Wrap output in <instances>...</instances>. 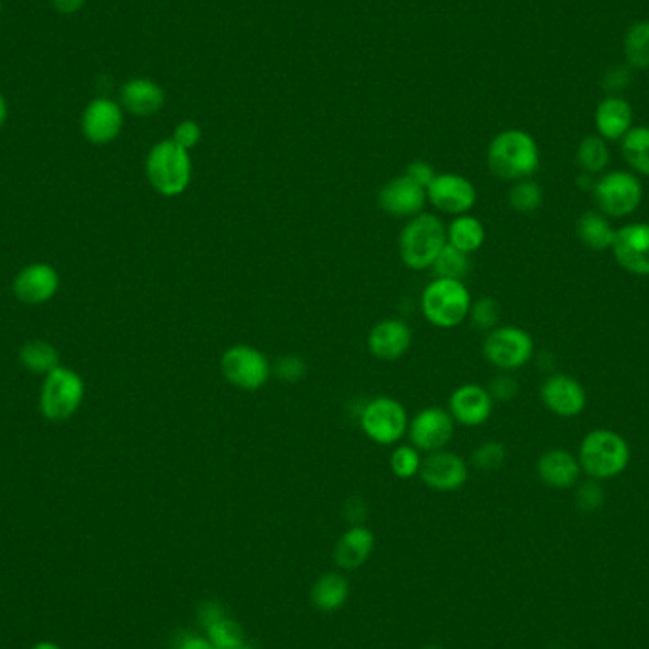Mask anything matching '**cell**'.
<instances>
[{
	"mask_svg": "<svg viewBox=\"0 0 649 649\" xmlns=\"http://www.w3.org/2000/svg\"><path fill=\"white\" fill-rule=\"evenodd\" d=\"M84 382L75 371L67 367H56L44 378L40 391V412L46 420L65 422L75 416L84 401Z\"/></svg>",
	"mask_w": 649,
	"mask_h": 649,
	"instance_id": "obj_8",
	"label": "cell"
},
{
	"mask_svg": "<svg viewBox=\"0 0 649 649\" xmlns=\"http://www.w3.org/2000/svg\"><path fill=\"white\" fill-rule=\"evenodd\" d=\"M426 204V188L410 181L407 175L391 179L378 192L380 209L395 219H412L424 213Z\"/></svg>",
	"mask_w": 649,
	"mask_h": 649,
	"instance_id": "obj_15",
	"label": "cell"
},
{
	"mask_svg": "<svg viewBox=\"0 0 649 649\" xmlns=\"http://www.w3.org/2000/svg\"><path fill=\"white\" fill-rule=\"evenodd\" d=\"M122 107L133 116H152L162 111L166 103V93L160 84L149 78H133L124 84L120 92Z\"/></svg>",
	"mask_w": 649,
	"mask_h": 649,
	"instance_id": "obj_23",
	"label": "cell"
},
{
	"mask_svg": "<svg viewBox=\"0 0 649 649\" xmlns=\"http://www.w3.org/2000/svg\"><path fill=\"white\" fill-rule=\"evenodd\" d=\"M418 477L435 492H456L467 483L469 467L462 456L443 448L427 454Z\"/></svg>",
	"mask_w": 649,
	"mask_h": 649,
	"instance_id": "obj_14",
	"label": "cell"
},
{
	"mask_svg": "<svg viewBox=\"0 0 649 649\" xmlns=\"http://www.w3.org/2000/svg\"><path fill=\"white\" fill-rule=\"evenodd\" d=\"M422 649H443V648H439V646H426V648H422Z\"/></svg>",
	"mask_w": 649,
	"mask_h": 649,
	"instance_id": "obj_52",
	"label": "cell"
},
{
	"mask_svg": "<svg viewBox=\"0 0 649 649\" xmlns=\"http://www.w3.org/2000/svg\"><path fill=\"white\" fill-rule=\"evenodd\" d=\"M541 401L560 418H575L587 407V391L568 374H553L541 386Z\"/></svg>",
	"mask_w": 649,
	"mask_h": 649,
	"instance_id": "obj_17",
	"label": "cell"
},
{
	"mask_svg": "<svg viewBox=\"0 0 649 649\" xmlns=\"http://www.w3.org/2000/svg\"><path fill=\"white\" fill-rule=\"evenodd\" d=\"M615 262L634 276H649V223H631L615 232Z\"/></svg>",
	"mask_w": 649,
	"mask_h": 649,
	"instance_id": "obj_13",
	"label": "cell"
},
{
	"mask_svg": "<svg viewBox=\"0 0 649 649\" xmlns=\"http://www.w3.org/2000/svg\"><path fill=\"white\" fill-rule=\"evenodd\" d=\"M272 374H276L285 384H298L308 374V363L295 353L281 355L272 365Z\"/></svg>",
	"mask_w": 649,
	"mask_h": 649,
	"instance_id": "obj_38",
	"label": "cell"
},
{
	"mask_svg": "<svg viewBox=\"0 0 649 649\" xmlns=\"http://www.w3.org/2000/svg\"><path fill=\"white\" fill-rule=\"evenodd\" d=\"M575 183H577V186H579L581 190H593L594 183H596V181H593V175H589V173H583V171H581V175L577 177V181H575Z\"/></svg>",
	"mask_w": 649,
	"mask_h": 649,
	"instance_id": "obj_48",
	"label": "cell"
},
{
	"mask_svg": "<svg viewBox=\"0 0 649 649\" xmlns=\"http://www.w3.org/2000/svg\"><path fill=\"white\" fill-rule=\"evenodd\" d=\"M536 469L539 481L557 490L574 488L583 473L577 456L562 448H553L541 454Z\"/></svg>",
	"mask_w": 649,
	"mask_h": 649,
	"instance_id": "obj_21",
	"label": "cell"
},
{
	"mask_svg": "<svg viewBox=\"0 0 649 649\" xmlns=\"http://www.w3.org/2000/svg\"><path fill=\"white\" fill-rule=\"evenodd\" d=\"M209 642L217 649L236 648L245 642V632L238 621L224 615L217 623L205 629Z\"/></svg>",
	"mask_w": 649,
	"mask_h": 649,
	"instance_id": "obj_35",
	"label": "cell"
},
{
	"mask_svg": "<svg viewBox=\"0 0 649 649\" xmlns=\"http://www.w3.org/2000/svg\"><path fill=\"white\" fill-rule=\"evenodd\" d=\"M6 116H8V107H6V99L4 95L0 93V126L6 122Z\"/></svg>",
	"mask_w": 649,
	"mask_h": 649,
	"instance_id": "obj_49",
	"label": "cell"
},
{
	"mask_svg": "<svg viewBox=\"0 0 649 649\" xmlns=\"http://www.w3.org/2000/svg\"><path fill=\"white\" fill-rule=\"evenodd\" d=\"M621 152L632 171L649 177V126H632L621 139Z\"/></svg>",
	"mask_w": 649,
	"mask_h": 649,
	"instance_id": "obj_28",
	"label": "cell"
},
{
	"mask_svg": "<svg viewBox=\"0 0 649 649\" xmlns=\"http://www.w3.org/2000/svg\"><path fill=\"white\" fill-rule=\"evenodd\" d=\"M221 372L224 380L236 390L259 391L272 376V363L259 348L236 344L221 355Z\"/></svg>",
	"mask_w": 649,
	"mask_h": 649,
	"instance_id": "obj_10",
	"label": "cell"
},
{
	"mask_svg": "<svg viewBox=\"0 0 649 649\" xmlns=\"http://www.w3.org/2000/svg\"><path fill=\"white\" fill-rule=\"evenodd\" d=\"M21 365L27 371L37 374H48L59 367V353L56 348L44 340H33L25 344L19 353Z\"/></svg>",
	"mask_w": 649,
	"mask_h": 649,
	"instance_id": "obj_30",
	"label": "cell"
},
{
	"mask_svg": "<svg viewBox=\"0 0 649 649\" xmlns=\"http://www.w3.org/2000/svg\"><path fill=\"white\" fill-rule=\"evenodd\" d=\"M488 393L492 395L494 403L500 401V403H509L513 401L517 395H519V382L515 376H511L509 372H501L498 376H494L488 384Z\"/></svg>",
	"mask_w": 649,
	"mask_h": 649,
	"instance_id": "obj_40",
	"label": "cell"
},
{
	"mask_svg": "<svg viewBox=\"0 0 649 649\" xmlns=\"http://www.w3.org/2000/svg\"><path fill=\"white\" fill-rule=\"evenodd\" d=\"M145 171L154 192L164 198H177L185 194L192 183L190 152L179 147L173 139H164L149 150Z\"/></svg>",
	"mask_w": 649,
	"mask_h": 649,
	"instance_id": "obj_4",
	"label": "cell"
},
{
	"mask_svg": "<svg viewBox=\"0 0 649 649\" xmlns=\"http://www.w3.org/2000/svg\"><path fill=\"white\" fill-rule=\"evenodd\" d=\"M532 334L515 325H498L486 333L483 342L484 359L503 372L517 371L528 365L534 357Z\"/></svg>",
	"mask_w": 649,
	"mask_h": 649,
	"instance_id": "obj_9",
	"label": "cell"
},
{
	"mask_svg": "<svg viewBox=\"0 0 649 649\" xmlns=\"http://www.w3.org/2000/svg\"><path fill=\"white\" fill-rule=\"evenodd\" d=\"M31 649H61L54 642H38L37 646H33Z\"/></svg>",
	"mask_w": 649,
	"mask_h": 649,
	"instance_id": "obj_50",
	"label": "cell"
},
{
	"mask_svg": "<svg viewBox=\"0 0 649 649\" xmlns=\"http://www.w3.org/2000/svg\"><path fill=\"white\" fill-rule=\"evenodd\" d=\"M57 289L59 274L44 262L29 264L14 279V295L25 304H44L56 297Z\"/></svg>",
	"mask_w": 649,
	"mask_h": 649,
	"instance_id": "obj_20",
	"label": "cell"
},
{
	"mask_svg": "<svg viewBox=\"0 0 649 649\" xmlns=\"http://www.w3.org/2000/svg\"><path fill=\"white\" fill-rule=\"evenodd\" d=\"M577 460L587 477L610 481L629 467L631 446L613 429H593L583 437Z\"/></svg>",
	"mask_w": 649,
	"mask_h": 649,
	"instance_id": "obj_2",
	"label": "cell"
},
{
	"mask_svg": "<svg viewBox=\"0 0 649 649\" xmlns=\"http://www.w3.org/2000/svg\"><path fill=\"white\" fill-rule=\"evenodd\" d=\"M446 242L462 253L473 255L486 242V228L477 217L469 213L452 217V221L446 226Z\"/></svg>",
	"mask_w": 649,
	"mask_h": 649,
	"instance_id": "obj_25",
	"label": "cell"
},
{
	"mask_svg": "<svg viewBox=\"0 0 649 649\" xmlns=\"http://www.w3.org/2000/svg\"><path fill=\"white\" fill-rule=\"evenodd\" d=\"M543 188L534 179H522L513 183L507 192V202L511 209L519 213H534L543 205Z\"/></svg>",
	"mask_w": 649,
	"mask_h": 649,
	"instance_id": "obj_33",
	"label": "cell"
},
{
	"mask_svg": "<svg viewBox=\"0 0 649 649\" xmlns=\"http://www.w3.org/2000/svg\"><path fill=\"white\" fill-rule=\"evenodd\" d=\"M224 615H226V612H224L223 606L219 602H204L198 608V621H200V625L204 629L211 627L219 619H223Z\"/></svg>",
	"mask_w": 649,
	"mask_h": 649,
	"instance_id": "obj_44",
	"label": "cell"
},
{
	"mask_svg": "<svg viewBox=\"0 0 649 649\" xmlns=\"http://www.w3.org/2000/svg\"><path fill=\"white\" fill-rule=\"evenodd\" d=\"M408 422L407 408L388 395L374 397L359 412L361 431L376 445H397L407 435Z\"/></svg>",
	"mask_w": 649,
	"mask_h": 649,
	"instance_id": "obj_6",
	"label": "cell"
},
{
	"mask_svg": "<svg viewBox=\"0 0 649 649\" xmlns=\"http://www.w3.org/2000/svg\"><path fill=\"white\" fill-rule=\"evenodd\" d=\"M405 175H407L410 181H414L416 185H420L422 188H427V186L431 185V181L437 177L435 167L431 166L426 160H414V162H410L407 171H405Z\"/></svg>",
	"mask_w": 649,
	"mask_h": 649,
	"instance_id": "obj_42",
	"label": "cell"
},
{
	"mask_svg": "<svg viewBox=\"0 0 649 649\" xmlns=\"http://www.w3.org/2000/svg\"><path fill=\"white\" fill-rule=\"evenodd\" d=\"M507 460V450L503 443L498 441H486L483 445L477 446L471 454V462L481 471H494L500 469Z\"/></svg>",
	"mask_w": 649,
	"mask_h": 649,
	"instance_id": "obj_37",
	"label": "cell"
},
{
	"mask_svg": "<svg viewBox=\"0 0 649 649\" xmlns=\"http://www.w3.org/2000/svg\"><path fill=\"white\" fill-rule=\"evenodd\" d=\"M52 2L57 12L61 14H76L86 4V0H52Z\"/></svg>",
	"mask_w": 649,
	"mask_h": 649,
	"instance_id": "obj_47",
	"label": "cell"
},
{
	"mask_svg": "<svg viewBox=\"0 0 649 649\" xmlns=\"http://www.w3.org/2000/svg\"><path fill=\"white\" fill-rule=\"evenodd\" d=\"M625 57L634 69H649V21H638L625 35Z\"/></svg>",
	"mask_w": 649,
	"mask_h": 649,
	"instance_id": "obj_31",
	"label": "cell"
},
{
	"mask_svg": "<svg viewBox=\"0 0 649 649\" xmlns=\"http://www.w3.org/2000/svg\"><path fill=\"white\" fill-rule=\"evenodd\" d=\"M631 103L619 95H610L600 101L594 114L598 135L606 141H621L632 128Z\"/></svg>",
	"mask_w": 649,
	"mask_h": 649,
	"instance_id": "obj_22",
	"label": "cell"
},
{
	"mask_svg": "<svg viewBox=\"0 0 649 649\" xmlns=\"http://www.w3.org/2000/svg\"><path fill=\"white\" fill-rule=\"evenodd\" d=\"M446 243L443 219L433 213H420L408 219L401 230L399 257L410 270L424 272L433 268Z\"/></svg>",
	"mask_w": 649,
	"mask_h": 649,
	"instance_id": "obj_3",
	"label": "cell"
},
{
	"mask_svg": "<svg viewBox=\"0 0 649 649\" xmlns=\"http://www.w3.org/2000/svg\"><path fill=\"white\" fill-rule=\"evenodd\" d=\"M124 128V112L107 97L93 99L82 114V133L93 145H109Z\"/></svg>",
	"mask_w": 649,
	"mask_h": 649,
	"instance_id": "obj_16",
	"label": "cell"
},
{
	"mask_svg": "<svg viewBox=\"0 0 649 649\" xmlns=\"http://www.w3.org/2000/svg\"><path fill=\"white\" fill-rule=\"evenodd\" d=\"M448 412L460 426H483L494 412V399L481 384H464L452 391Z\"/></svg>",
	"mask_w": 649,
	"mask_h": 649,
	"instance_id": "obj_18",
	"label": "cell"
},
{
	"mask_svg": "<svg viewBox=\"0 0 649 649\" xmlns=\"http://www.w3.org/2000/svg\"><path fill=\"white\" fill-rule=\"evenodd\" d=\"M312 602L317 610L321 612H336L340 610L350 596V583L344 575L331 574L321 575L312 587Z\"/></svg>",
	"mask_w": 649,
	"mask_h": 649,
	"instance_id": "obj_27",
	"label": "cell"
},
{
	"mask_svg": "<svg viewBox=\"0 0 649 649\" xmlns=\"http://www.w3.org/2000/svg\"><path fill=\"white\" fill-rule=\"evenodd\" d=\"M486 162L490 171L503 181L532 179L541 164L538 143L526 131H500L488 145Z\"/></svg>",
	"mask_w": 649,
	"mask_h": 649,
	"instance_id": "obj_1",
	"label": "cell"
},
{
	"mask_svg": "<svg viewBox=\"0 0 649 649\" xmlns=\"http://www.w3.org/2000/svg\"><path fill=\"white\" fill-rule=\"evenodd\" d=\"M426 192L427 202L450 217L469 213L479 198L475 185L460 173H437Z\"/></svg>",
	"mask_w": 649,
	"mask_h": 649,
	"instance_id": "obj_11",
	"label": "cell"
},
{
	"mask_svg": "<svg viewBox=\"0 0 649 649\" xmlns=\"http://www.w3.org/2000/svg\"><path fill=\"white\" fill-rule=\"evenodd\" d=\"M412 346V331L403 319L388 317L378 321L369 333L367 348L378 361H399Z\"/></svg>",
	"mask_w": 649,
	"mask_h": 649,
	"instance_id": "obj_19",
	"label": "cell"
},
{
	"mask_svg": "<svg viewBox=\"0 0 649 649\" xmlns=\"http://www.w3.org/2000/svg\"><path fill=\"white\" fill-rule=\"evenodd\" d=\"M473 298L464 281L435 278L429 281L420 297V308L427 323L437 329H456L464 323Z\"/></svg>",
	"mask_w": 649,
	"mask_h": 649,
	"instance_id": "obj_5",
	"label": "cell"
},
{
	"mask_svg": "<svg viewBox=\"0 0 649 649\" xmlns=\"http://www.w3.org/2000/svg\"><path fill=\"white\" fill-rule=\"evenodd\" d=\"M228 649H253L247 642H243V644H240V646H236V648H228Z\"/></svg>",
	"mask_w": 649,
	"mask_h": 649,
	"instance_id": "obj_51",
	"label": "cell"
},
{
	"mask_svg": "<svg viewBox=\"0 0 649 649\" xmlns=\"http://www.w3.org/2000/svg\"><path fill=\"white\" fill-rule=\"evenodd\" d=\"M346 519L352 522V526L363 524V520L367 517V503L361 498H352L346 503Z\"/></svg>",
	"mask_w": 649,
	"mask_h": 649,
	"instance_id": "obj_45",
	"label": "cell"
},
{
	"mask_svg": "<svg viewBox=\"0 0 649 649\" xmlns=\"http://www.w3.org/2000/svg\"><path fill=\"white\" fill-rule=\"evenodd\" d=\"M615 228L608 221V217L600 211H587L577 221V236L585 247L591 251L602 253L606 249H612L615 240Z\"/></svg>",
	"mask_w": 649,
	"mask_h": 649,
	"instance_id": "obj_26",
	"label": "cell"
},
{
	"mask_svg": "<svg viewBox=\"0 0 649 649\" xmlns=\"http://www.w3.org/2000/svg\"><path fill=\"white\" fill-rule=\"evenodd\" d=\"M593 198L600 213L623 219L636 213L642 204L644 186L631 171H610L594 183Z\"/></svg>",
	"mask_w": 649,
	"mask_h": 649,
	"instance_id": "obj_7",
	"label": "cell"
},
{
	"mask_svg": "<svg viewBox=\"0 0 649 649\" xmlns=\"http://www.w3.org/2000/svg\"><path fill=\"white\" fill-rule=\"evenodd\" d=\"M433 270H435L437 278L464 281L471 272V255L462 253L460 249L446 243L443 251L439 253V257L435 260V264H433Z\"/></svg>",
	"mask_w": 649,
	"mask_h": 649,
	"instance_id": "obj_32",
	"label": "cell"
},
{
	"mask_svg": "<svg viewBox=\"0 0 649 649\" xmlns=\"http://www.w3.org/2000/svg\"><path fill=\"white\" fill-rule=\"evenodd\" d=\"M575 501H577L579 509L585 511V513L598 511L606 501V494H604V488H602L600 481L589 479L587 483L581 484L577 488V492H575Z\"/></svg>",
	"mask_w": 649,
	"mask_h": 649,
	"instance_id": "obj_39",
	"label": "cell"
},
{
	"mask_svg": "<svg viewBox=\"0 0 649 649\" xmlns=\"http://www.w3.org/2000/svg\"><path fill=\"white\" fill-rule=\"evenodd\" d=\"M171 139L179 147H183V149L190 152L194 147H198V143L202 141V126L198 122H194V120H183L181 124H177Z\"/></svg>",
	"mask_w": 649,
	"mask_h": 649,
	"instance_id": "obj_41",
	"label": "cell"
},
{
	"mask_svg": "<svg viewBox=\"0 0 649 649\" xmlns=\"http://www.w3.org/2000/svg\"><path fill=\"white\" fill-rule=\"evenodd\" d=\"M177 649H217L211 642H209V638L207 636H198V634H188V636H185L181 642H179V646H177Z\"/></svg>",
	"mask_w": 649,
	"mask_h": 649,
	"instance_id": "obj_46",
	"label": "cell"
},
{
	"mask_svg": "<svg viewBox=\"0 0 649 649\" xmlns=\"http://www.w3.org/2000/svg\"><path fill=\"white\" fill-rule=\"evenodd\" d=\"M575 158H577V164L583 173H589V175L602 173L610 164V149H608L606 139H602L600 135H587L579 143Z\"/></svg>",
	"mask_w": 649,
	"mask_h": 649,
	"instance_id": "obj_29",
	"label": "cell"
},
{
	"mask_svg": "<svg viewBox=\"0 0 649 649\" xmlns=\"http://www.w3.org/2000/svg\"><path fill=\"white\" fill-rule=\"evenodd\" d=\"M456 422L446 408H422L408 422V439L410 445L416 446L420 452H437L443 450L454 437Z\"/></svg>",
	"mask_w": 649,
	"mask_h": 649,
	"instance_id": "obj_12",
	"label": "cell"
},
{
	"mask_svg": "<svg viewBox=\"0 0 649 649\" xmlns=\"http://www.w3.org/2000/svg\"><path fill=\"white\" fill-rule=\"evenodd\" d=\"M374 549V534L367 526L357 524L348 528L334 547V562L342 570H357L361 568Z\"/></svg>",
	"mask_w": 649,
	"mask_h": 649,
	"instance_id": "obj_24",
	"label": "cell"
},
{
	"mask_svg": "<svg viewBox=\"0 0 649 649\" xmlns=\"http://www.w3.org/2000/svg\"><path fill=\"white\" fill-rule=\"evenodd\" d=\"M422 452L412 445H397L390 456L391 473L397 479H414L420 475L422 467Z\"/></svg>",
	"mask_w": 649,
	"mask_h": 649,
	"instance_id": "obj_34",
	"label": "cell"
},
{
	"mask_svg": "<svg viewBox=\"0 0 649 649\" xmlns=\"http://www.w3.org/2000/svg\"><path fill=\"white\" fill-rule=\"evenodd\" d=\"M631 82V71L627 67H621V65H615L612 69H608L604 73V88L610 93L621 92L629 86Z\"/></svg>",
	"mask_w": 649,
	"mask_h": 649,
	"instance_id": "obj_43",
	"label": "cell"
},
{
	"mask_svg": "<svg viewBox=\"0 0 649 649\" xmlns=\"http://www.w3.org/2000/svg\"><path fill=\"white\" fill-rule=\"evenodd\" d=\"M469 323L473 325V329L477 331H484L490 333L492 329H496L500 325L501 319V306L496 298L483 297L475 300L471 304L469 310Z\"/></svg>",
	"mask_w": 649,
	"mask_h": 649,
	"instance_id": "obj_36",
	"label": "cell"
}]
</instances>
